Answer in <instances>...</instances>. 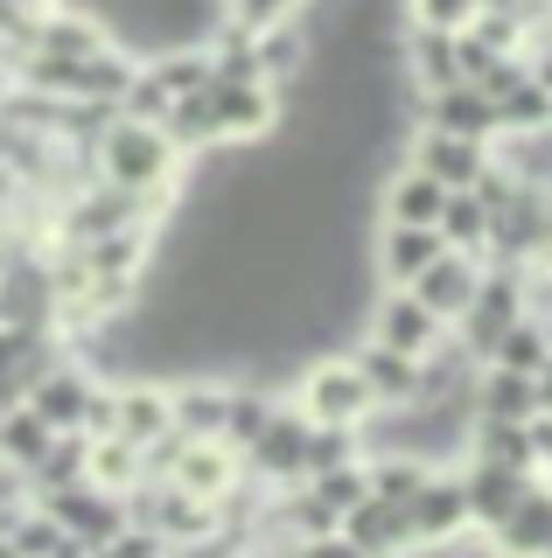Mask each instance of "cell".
<instances>
[{
	"instance_id": "6da1fadb",
	"label": "cell",
	"mask_w": 552,
	"mask_h": 558,
	"mask_svg": "<svg viewBox=\"0 0 552 558\" xmlns=\"http://www.w3.org/2000/svg\"><path fill=\"white\" fill-rule=\"evenodd\" d=\"M92 174L112 189H127V196H154V203H182V182H189V161L176 154V140H168L154 119H127L112 112L106 133L92 140Z\"/></svg>"
},
{
	"instance_id": "7a4b0ae2",
	"label": "cell",
	"mask_w": 552,
	"mask_h": 558,
	"mask_svg": "<svg viewBox=\"0 0 552 558\" xmlns=\"http://www.w3.org/2000/svg\"><path fill=\"white\" fill-rule=\"evenodd\" d=\"M308 426H364V418L377 412V398H371V384L357 377V363L343 356H315V363H301V377H295V398H287Z\"/></svg>"
},
{
	"instance_id": "3957f363",
	"label": "cell",
	"mask_w": 552,
	"mask_h": 558,
	"mask_svg": "<svg viewBox=\"0 0 552 558\" xmlns=\"http://www.w3.org/2000/svg\"><path fill=\"white\" fill-rule=\"evenodd\" d=\"M203 98H211V112H217L224 147H259V140H273V133L287 126L280 84H266V77H245V84L211 77V84H203Z\"/></svg>"
},
{
	"instance_id": "277c9868",
	"label": "cell",
	"mask_w": 552,
	"mask_h": 558,
	"mask_svg": "<svg viewBox=\"0 0 552 558\" xmlns=\"http://www.w3.org/2000/svg\"><path fill=\"white\" fill-rule=\"evenodd\" d=\"M552 252V182H517V196L504 209H490V252L504 266H525V258Z\"/></svg>"
},
{
	"instance_id": "5b68a950",
	"label": "cell",
	"mask_w": 552,
	"mask_h": 558,
	"mask_svg": "<svg viewBox=\"0 0 552 558\" xmlns=\"http://www.w3.org/2000/svg\"><path fill=\"white\" fill-rule=\"evenodd\" d=\"M525 314V287H517V266H504V258H482V279H476V301L461 307V322L447 328L469 356L482 363V349H490L504 328Z\"/></svg>"
},
{
	"instance_id": "8992f818",
	"label": "cell",
	"mask_w": 552,
	"mask_h": 558,
	"mask_svg": "<svg viewBox=\"0 0 552 558\" xmlns=\"http://www.w3.org/2000/svg\"><path fill=\"white\" fill-rule=\"evenodd\" d=\"M98 384H106V377H98L84 356H71V349H63V356L49 363V371H43L36 384H28V398H22V405L36 412L49 433H84V412H92Z\"/></svg>"
},
{
	"instance_id": "52a82bcc",
	"label": "cell",
	"mask_w": 552,
	"mask_h": 558,
	"mask_svg": "<svg viewBox=\"0 0 552 558\" xmlns=\"http://www.w3.org/2000/svg\"><path fill=\"white\" fill-rule=\"evenodd\" d=\"M364 336H371V342H385V349H399V356H412V363H427V356H434V349L447 342V322H441L434 307L412 301V287H377Z\"/></svg>"
},
{
	"instance_id": "ba28073f",
	"label": "cell",
	"mask_w": 552,
	"mask_h": 558,
	"mask_svg": "<svg viewBox=\"0 0 552 558\" xmlns=\"http://www.w3.org/2000/svg\"><path fill=\"white\" fill-rule=\"evenodd\" d=\"M238 461H245V475L259 488H295V482H308V418L295 405H280V412L266 418V433H259Z\"/></svg>"
},
{
	"instance_id": "9c48e42d",
	"label": "cell",
	"mask_w": 552,
	"mask_h": 558,
	"mask_svg": "<svg viewBox=\"0 0 552 558\" xmlns=\"http://www.w3.org/2000/svg\"><path fill=\"white\" fill-rule=\"evenodd\" d=\"M447 252L434 223H377V238H371V279L377 287H412L434 258Z\"/></svg>"
},
{
	"instance_id": "30bf717a",
	"label": "cell",
	"mask_w": 552,
	"mask_h": 558,
	"mask_svg": "<svg viewBox=\"0 0 552 558\" xmlns=\"http://www.w3.org/2000/svg\"><path fill=\"white\" fill-rule=\"evenodd\" d=\"M406 523H412V545H447V537L476 531L469 496H461V468H434V475L420 482V496L406 502Z\"/></svg>"
},
{
	"instance_id": "8fae6325",
	"label": "cell",
	"mask_w": 552,
	"mask_h": 558,
	"mask_svg": "<svg viewBox=\"0 0 552 558\" xmlns=\"http://www.w3.org/2000/svg\"><path fill=\"white\" fill-rule=\"evenodd\" d=\"M49 517L63 523L71 537H84V545H106V537L127 523V496H112V488H98V482H71V488H57V496H36Z\"/></svg>"
},
{
	"instance_id": "7c38bea8",
	"label": "cell",
	"mask_w": 552,
	"mask_h": 558,
	"mask_svg": "<svg viewBox=\"0 0 552 558\" xmlns=\"http://www.w3.org/2000/svg\"><path fill=\"white\" fill-rule=\"evenodd\" d=\"M399 161H412L420 174H434L441 189H469L482 161H490V147L482 140H455V133H434V126H412V140L399 147Z\"/></svg>"
},
{
	"instance_id": "4fadbf2b",
	"label": "cell",
	"mask_w": 552,
	"mask_h": 558,
	"mask_svg": "<svg viewBox=\"0 0 552 558\" xmlns=\"http://www.w3.org/2000/svg\"><path fill=\"white\" fill-rule=\"evenodd\" d=\"M161 482H176V488H189V496H203V502H224L238 482H245V461H238L224 440H182Z\"/></svg>"
},
{
	"instance_id": "5bb4252c",
	"label": "cell",
	"mask_w": 552,
	"mask_h": 558,
	"mask_svg": "<svg viewBox=\"0 0 552 558\" xmlns=\"http://www.w3.org/2000/svg\"><path fill=\"white\" fill-rule=\"evenodd\" d=\"M106 384H112V433L119 440L147 447V440H161V433H176L161 377H106Z\"/></svg>"
},
{
	"instance_id": "9a60e30c",
	"label": "cell",
	"mask_w": 552,
	"mask_h": 558,
	"mask_svg": "<svg viewBox=\"0 0 552 558\" xmlns=\"http://www.w3.org/2000/svg\"><path fill=\"white\" fill-rule=\"evenodd\" d=\"M336 531L350 537V545L364 551V558H406V551H412L406 502H385V496H364V502H350Z\"/></svg>"
},
{
	"instance_id": "2e32d148",
	"label": "cell",
	"mask_w": 552,
	"mask_h": 558,
	"mask_svg": "<svg viewBox=\"0 0 552 558\" xmlns=\"http://www.w3.org/2000/svg\"><path fill=\"white\" fill-rule=\"evenodd\" d=\"M343 356L357 363V377L371 384V398H377V412H399V405H412L420 398V363L412 356H399V349H385V342H371V336H357Z\"/></svg>"
},
{
	"instance_id": "e0dca14e",
	"label": "cell",
	"mask_w": 552,
	"mask_h": 558,
	"mask_svg": "<svg viewBox=\"0 0 552 558\" xmlns=\"http://www.w3.org/2000/svg\"><path fill=\"white\" fill-rule=\"evenodd\" d=\"M420 126H434V133H455V140H482L490 147L496 140V105L476 92V84H447V92H427L420 98Z\"/></svg>"
},
{
	"instance_id": "ac0fdd59",
	"label": "cell",
	"mask_w": 552,
	"mask_h": 558,
	"mask_svg": "<svg viewBox=\"0 0 552 558\" xmlns=\"http://www.w3.org/2000/svg\"><path fill=\"white\" fill-rule=\"evenodd\" d=\"M504 558H552V488L531 475V488L517 496V510L496 523V531H482Z\"/></svg>"
},
{
	"instance_id": "d6986e66",
	"label": "cell",
	"mask_w": 552,
	"mask_h": 558,
	"mask_svg": "<svg viewBox=\"0 0 552 558\" xmlns=\"http://www.w3.org/2000/svg\"><path fill=\"white\" fill-rule=\"evenodd\" d=\"M119 35H112V22L106 14H92V8H49L43 14V28H36V49L43 57H63V63H84V57H98V49H112Z\"/></svg>"
},
{
	"instance_id": "ffe728a7",
	"label": "cell",
	"mask_w": 552,
	"mask_h": 558,
	"mask_svg": "<svg viewBox=\"0 0 552 558\" xmlns=\"http://www.w3.org/2000/svg\"><path fill=\"white\" fill-rule=\"evenodd\" d=\"M476 279H482V258H469V252H441L434 266L412 279V301H420V307H434L441 322L455 328V322H461V307L476 301Z\"/></svg>"
},
{
	"instance_id": "44dd1931",
	"label": "cell",
	"mask_w": 552,
	"mask_h": 558,
	"mask_svg": "<svg viewBox=\"0 0 552 558\" xmlns=\"http://www.w3.org/2000/svg\"><path fill=\"white\" fill-rule=\"evenodd\" d=\"M525 488H531V475H511V468H496V461H461V496H469L476 531H496V523L517 510Z\"/></svg>"
},
{
	"instance_id": "7402d4cb",
	"label": "cell",
	"mask_w": 552,
	"mask_h": 558,
	"mask_svg": "<svg viewBox=\"0 0 552 558\" xmlns=\"http://www.w3.org/2000/svg\"><path fill=\"white\" fill-rule=\"evenodd\" d=\"M447 189L434 174H420L412 161H392V174L377 182V223H434Z\"/></svg>"
},
{
	"instance_id": "603a6c76",
	"label": "cell",
	"mask_w": 552,
	"mask_h": 558,
	"mask_svg": "<svg viewBox=\"0 0 552 558\" xmlns=\"http://www.w3.org/2000/svg\"><path fill=\"white\" fill-rule=\"evenodd\" d=\"M469 405H476L482 418H531V412H539V377H525V371H496V363H476Z\"/></svg>"
},
{
	"instance_id": "cb8c5ba5",
	"label": "cell",
	"mask_w": 552,
	"mask_h": 558,
	"mask_svg": "<svg viewBox=\"0 0 552 558\" xmlns=\"http://www.w3.org/2000/svg\"><path fill=\"white\" fill-rule=\"evenodd\" d=\"M280 412V391L273 384H259V377H231V398H224V433L217 440L231 447V453H245L259 433H266V418Z\"/></svg>"
},
{
	"instance_id": "d4e9b609",
	"label": "cell",
	"mask_w": 552,
	"mask_h": 558,
	"mask_svg": "<svg viewBox=\"0 0 552 558\" xmlns=\"http://www.w3.org/2000/svg\"><path fill=\"white\" fill-rule=\"evenodd\" d=\"M461 453L469 461H496L511 468V475H539L531 468V447H525V418H469V433H461Z\"/></svg>"
},
{
	"instance_id": "484cf974",
	"label": "cell",
	"mask_w": 552,
	"mask_h": 558,
	"mask_svg": "<svg viewBox=\"0 0 552 558\" xmlns=\"http://www.w3.org/2000/svg\"><path fill=\"white\" fill-rule=\"evenodd\" d=\"M161 133L176 140V154H182V161H203V154H217V147H224L217 112H211V98H203V92H189V98L168 105V112H161Z\"/></svg>"
},
{
	"instance_id": "4316f807",
	"label": "cell",
	"mask_w": 552,
	"mask_h": 558,
	"mask_svg": "<svg viewBox=\"0 0 552 558\" xmlns=\"http://www.w3.org/2000/svg\"><path fill=\"white\" fill-rule=\"evenodd\" d=\"M434 231H441L447 252L482 258V252H490V209L476 203V189H447V196H441V217H434Z\"/></svg>"
},
{
	"instance_id": "83f0119b",
	"label": "cell",
	"mask_w": 552,
	"mask_h": 558,
	"mask_svg": "<svg viewBox=\"0 0 552 558\" xmlns=\"http://www.w3.org/2000/svg\"><path fill=\"white\" fill-rule=\"evenodd\" d=\"M84 482L112 488V496H133V488L147 482V461H141V447H133V440H119V433H98V440H92V453H84Z\"/></svg>"
},
{
	"instance_id": "f1b7e54d",
	"label": "cell",
	"mask_w": 552,
	"mask_h": 558,
	"mask_svg": "<svg viewBox=\"0 0 552 558\" xmlns=\"http://www.w3.org/2000/svg\"><path fill=\"white\" fill-rule=\"evenodd\" d=\"M84 453H92V433H57V440H49V453L36 468H28L22 482V496H57V488H71V482H84Z\"/></svg>"
},
{
	"instance_id": "f546056e",
	"label": "cell",
	"mask_w": 552,
	"mask_h": 558,
	"mask_svg": "<svg viewBox=\"0 0 552 558\" xmlns=\"http://www.w3.org/2000/svg\"><path fill=\"white\" fill-rule=\"evenodd\" d=\"M49 440H57V433H49V426H43V418L28 412V405L0 412V475H14V482H22L28 468H36L43 453H49Z\"/></svg>"
},
{
	"instance_id": "4dcf8cb0",
	"label": "cell",
	"mask_w": 552,
	"mask_h": 558,
	"mask_svg": "<svg viewBox=\"0 0 552 558\" xmlns=\"http://www.w3.org/2000/svg\"><path fill=\"white\" fill-rule=\"evenodd\" d=\"M496 105V140H531V133H552V92H539L531 77H517Z\"/></svg>"
},
{
	"instance_id": "1f68e13d",
	"label": "cell",
	"mask_w": 552,
	"mask_h": 558,
	"mask_svg": "<svg viewBox=\"0 0 552 558\" xmlns=\"http://www.w3.org/2000/svg\"><path fill=\"white\" fill-rule=\"evenodd\" d=\"M482 363H496V371H525V377H539L545 363H552V342H545V328L531 322V314H517L504 336L482 349Z\"/></svg>"
},
{
	"instance_id": "d6a6232c",
	"label": "cell",
	"mask_w": 552,
	"mask_h": 558,
	"mask_svg": "<svg viewBox=\"0 0 552 558\" xmlns=\"http://www.w3.org/2000/svg\"><path fill=\"white\" fill-rule=\"evenodd\" d=\"M364 475H371V496L412 502V496H420V482L434 475V461H420V453H364Z\"/></svg>"
},
{
	"instance_id": "836d02e7",
	"label": "cell",
	"mask_w": 552,
	"mask_h": 558,
	"mask_svg": "<svg viewBox=\"0 0 552 558\" xmlns=\"http://www.w3.org/2000/svg\"><path fill=\"white\" fill-rule=\"evenodd\" d=\"M308 488H315V496L343 517L350 502H364V496H371V475H364V461H343V468H322V475H308Z\"/></svg>"
},
{
	"instance_id": "e575fe53",
	"label": "cell",
	"mask_w": 552,
	"mask_h": 558,
	"mask_svg": "<svg viewBox=\"0 0 552 558\" xmlns=\"http://www.w3.org/2000/svg\"><path fill=\"white\" fill-rule=\"evenodd\" d=\"M482 14V0H406V22L412 28H441V35H461Z\"/></svg>"
},
{
	"instance_id": "d590c367",
	"label": "cell",
	"mask_w": 552,
	"mask_h": 558,
	"mask_svg": "<svg viewBox=\"0 0 552 558\" xmlns=\"http://www.w3.org/2000/svg\"><path fill=\"white\" fill-rule=\"evenodd\" d=\"M92 558H176V551H168L161 537L147 531V523H133V517H127V523H119V531H112V537H106V545H98Z\"/></svg>"
},
{
	"instance_id": "8d00e7d4",
	"label": "cell",
	"mask_w": 552,
	"mask_h": 558,
	"mask_svg": "<svg viewBox=\"0 0 552 558\" xmlns=\"http://www.w3.org/2000/svg\"><path fill=\"white\" fill-rule=\"evenodd\" d=\"M469 35H476L482 49H496V57H525V43H531V35L511 22V14H476V22H469Z\"/></svg>"
},
{
	"instance_id": "74e56055",
	"label": "cell",
	"mask_w": 552,
	"mask_h": 558,
	"mask_svg": "<svg viewBox=\"0 0 552 558\" xmlns=\"http://www.w3.org/2000/svg\"><path fill=\"white\" fill-rule=\"evenodd\" d=\"M287 14H301V0H224V22H238V28H273Z\"/></svg>"
},
{
	"instance_id": "f35d334b",
	"label": "cell",
	"mask_w": 552,
	"mask_h": 558,
	"mask_svg": "<svg viewBox=\"0 0 552 558\" xmlns=\"http://www.w3.org/2000/svg\"><path fill=\"white\" fill-rule=\"evenodd\" d=\"M517 77H525V57H496V63H482L476 92H482V98H504V92H511Z\"/></svg>"
},
{
	"instance_id": "ab89813d",
	"label": "cell",
	"mask_w": 552,
	"mask_h": 558,
	"mask_svg": "<svg viewBox=\"0 0 552 558\" xmlns=\"http://www.w3.org/2000/svg\"><path fill=\"white\" fill-rule=\"evenodd\" d=\"M525 447H531V468L545 475V468H552V412H531L525 418Z\"/></svg>"
},
{
	"instance_id": "60d3db41",
	"label": "cell",
	"mask_w": 552,
	"mask_h": 558,
	"mask_svg": "<svg viewBox=\"0 0 552 558\" xmlns=\"http://www.w3.org/2000/svg\"><path fill=\"white\" fill-rule=\"evenodd\" d=\"M295 558H364V551H357L343 531H322V537H308V545H295Z\"/></svg>"
},
{
	"instance_id": "b9f144b4",
	"label": "cell",
	"mask_w": 552,
	"mask_h": 558,
	"mask_svg": "<svg viewBox=\"0 0 552 558\" xmlns=\"http://www.w3.org/2000/svg\"><path fill=\"white\" fill-rule=\"evenodd\" d=\"M22 398H28V391H22V377H14V371H0V412H14Z\"/></svg>"
},
{
	"instance_id": "7bdbcfd3",
	"label": "cell",
	"mask_w": 552,
	"mask_h": 558,
	"mask_svg": "<svg viewBox=\"0 0 552 558\" xmlns=\"http://www.w3.org/2000/svg\"><path fill=\"white\" fill-rule=\"evenodd\" d=\"M49 558H92V545H84V537H71V531H63V537H57V551H49Z\"/></svg>"
},
{
	"instance_id": "ee69618b",
	"label": "cell",
	"mask_w": 552,
	"mask_h": 558,
	"mask_svg": "<svg viewBox=\"0 0 552 558\" xmlns=\"http://www.w3.org/2000/svg\"><path fill=\"white\" fill-rule=\"evenodd\" d=\"M539 412H552V363L539 371Z\"/></svg>"
},
{
	"instance_id": "f6af8a7d",
	"label": "cell",
	"mask_w": 552,
	"mask_h": 558,
	"mask_svg": "<svg viewBox=\"0 0 552 558\" xmlns=\"http://www.w3.org/2000/svg\"><path fill=\"white\" fill-rule=\"evenodd\" d=\"M539 482H545V488H552V468H545V475H539Z\"/></svg>"
}]
</instances>
